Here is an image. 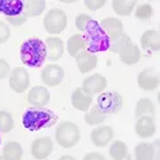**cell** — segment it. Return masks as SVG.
Wrapping results in <instances>:
<instances>
[{"label":"cell","instance_id":"cell-1","mask_svg":"<svg viewBox=\"0 0 160 160\" xmlns=\"http://www.w3.org/2000/svg\"><path fill=\"white\" fill-rule=\"evenodd\" d=\"M58 122V115L45 108H30L22 117V124L30 132H37L44 128H50Z\"/></svg>","mask_w":160,"mask_h":160},{"label":"cell","instance_id":"cell-2","mask_svg":"<svg viewBox=\"0 0 160 160\" xmlns=\"http://www.w3.org/2000/svg\"><path fill=\"white\" fill-rule=\"evenodd\" d=\"M19 54L24 65L31 68H40L44 65L45 59L48 58V49L42 40L32 37L21 45Z\"/></svg>","mask_w":160,"mask_h":160},{"label":"cell","instance_id":"cell-3","mask_svg":"<svg viewBox=\"0 0 160 160\" xmlns=\"http://www.w3.org/2000/svg\"><path fill=\"white\" fill-rule=\"evenodd\" d=\"M82 36L85 38L86 50L88 52L96 54V52L109 50L110 38L108 37V35L104 32V30L100 27V24H99L98 21L91 19L87 23Z\"/></svg>","mask_w":160,"mask_h":160},{"label":"cell","instance_id":"cell-4","mask_svg":"<svg viewBox=\"0 0 160 160\" xmlns=\"http://www.w3.org/2000/svg\"><path fill=\"white\" fill-rule=\"evenodd\" d=\"M81 138V132L73 122H62L55 131V140L64 149L76 146Z\"/></svg>","mask_w":160,"mask_h":160},{"label":"cell","instance_id":"cell-5","mask_svg":"<svg viewBox=\"0 0 160 160\" xmlns=\"http://www.w3.org/2000/svg\"><path fill=\"white\" fill-rule=\"evenodd\" d=\"M67 23H68V18H67L65 12L57 8L50 9L45 14L42 21L44 28L51 35L62 33L67 27Z\"/></svg>","mask_w":160,"mask_h":160},{"label":"cell","instance_id":"cell-6","mask_svg":"<svg viewBox=\"0 0 160 160\" xmlns=\"http://www.w3.org/2000/svg\"><path fill=\"white\" fill-rule=\"evenodd\" d=\"M99 109L108 117L117 114L118 112H121L123 106V99L118 92L110 91V92H100L98 96V104Z\"/></svg>","mask_w":160,"mask_h":160},{"label":"cell","instance_id":"cell-7","mask_svg":"<svg viewBox=\"0 0 160 160\" xmlns=\"http://www.w3.org/2000/svg\"><path fill=\"white\" fill-rule=\"evenodd\" d=\"M9 86L13 91L24 92L30 86V74L26 71L24 67H16L9 74Z\"/></svg>","mask_w":160,"mask_h":160},{"label":"cell","instance_id":"cell-8","mask_svg":"<svg viewBox=\"0 0 160 160\" xmlns=\"http://www.w3.org/2000/svg\"><path fill=\"white\" fill-rule=\"evenodd\" d=\"M41 81L49 86V87H55L58 86L64 78V71L60 65L58 64H49L40 73Z\"/></svg>","mask_w":160,"mask_h":160},{"label":"cell","instance_id":"cell-9","mask_svg":"<svg viewBox=\"0 0 160 160\" xmlns=\"http://www.w3.org/2000/svg\"><path fill=\"white\" fill-rule=\"evenodd\" d=\"M106 86H108V79H106L102 74H92V76H88L83 79L82 82V90L88 95H96V94H100L102 92Z\"/></svg>","mask_w":160,"mask_h":160},{"label":"cell","instance_id":"cell-10","mask_svg":"<svg viewBox=\"0 0 160 160\" xmlns=\"http://www.w3.org/2000/svg\"><path fill=\"white\" fill-rule=\"evenodd\" d=\"M137 83H138L140 88L143 91H154L158 88L160 79H159L158 73L152 68H148V69H143L138 73Z\"/></svg>","mask_w":160,"mask_h":160},{"label":"cell","instance_id":"cell-11","mask_svg":"<svg viewBox=\"0 0 160 160\" xmlns=\"http://www.w3.org/2000/svg\"><path fill=\"white\" fill-rule=\"evenodd\" d=\"M27 101L35 108H45L50 101V92L45 86H35L28 91Z\"/></svg>","mask_w":160,"mask_h":160},{"label":"cell","instance_id":"cell-12","mask_svg":"<svg viewBox=\"0 0 160 160\" xmlns=\"http://www.w3.org/2000/svg\"><path fill=\"white\" fill-rule=\"evenodd\" d=\"M52 152V141L49 137L36 138L31 143V154L37 160H44Z\"/></svg>","mask_w":160,"mask_h":160},{"label":"cell","instance_id":"cell-13","mask_svg":"<svg viewBox=\"0 0 160 160\" xmlns=\"http://www.w3.org/2000/svg\"><path fill=\"white\" fill-rule=\"evenodd\" d=\"M135 132L141 138H149V137L154 136V133L156 132L154 117L152 115H142V117L137 118V122L135 124Z\"/></svg>","mask_w":160,"mask_h":160},{"label":"cell","instance_id":"cell-14","mask_svg":"<svg viewBox=\"0 0 160 160\" xmlns=\"http://www.w3.org/2000/svg\"><path fill=\"white\" fill-rule=\"evenodd\" d=\"M113 136H114V132L112 127L100 126V127H96L95 129H92L90 138H91V142L95 146H98V148H105L112 141Z\"/></svg>","mask_w":160,"mask_h":160},{"label":"cell","instance_id":"cell-15","mask_svg":"<svg viewBox=\"0 0 160 160\" xmlns=\"http://www.w3.org/2000/svg\"><path fill=\"white\" fill-rule=\"evenodd\" d=\"M76 63L78 67V71L85 74L96 68L98 57L92 54V52H88L87 50H82L76 55Z\"/></svg>","mask_w":160,"mask_h":160},{"label":"cell","instance_id":"cell-16","mask_svg":"<svg viewBox=\"0 0 160 160\" xmlns=\"http://www.w3.org/2000/svg\"><path fill=\"white\" fill-rule=\"evenodd\" d=\"M99 24H100V27L104 30V32L108 35V37L110 38V41L115 40L117 37H119L124 32L123 31V23H122V21L117 19V18H113V17L102 19Z\"/></svg>","mask_w":160,"mask_h":160},{"label":"cell","instance_id":"cell-17","mask_svg":"<svg viewBox=\"0 0 160 160\" xmlns=\"http://www.w3.org/2000/svg\"><path fill=\"white\" fill-rule=\"evenodd\" d=\"M71 101H72L73 108H76L77 110L87 112L88 108L91 106V104H92V95L86 94L81 87H78L72 92Z\"/></svg>","mask_w":160,"mask_h":160},{"label":"cell","instance_id":"cell-18","mask_svg":"<svg viewBox=\"0 0 160 160\" xmlns=\"http://www.w3.org/2000/svg\"><path fill=\"white\" fill-rule=\"evenodd\" d=\"M45 45L48 49V58L50 60H59L64 52V42L63 40L57 37V36H51L45 40Z\"/></svg>","mask_w":160,"mask_h":160},{"label":"cell","instance_id":"cell-19","mask_svg":"<svg viewBox=\"0 0 160 160\" xmlns=\"http://www.w3.org/2000/svg\"><path fill=\"white\" fill-rule=\"evenodd\" d=\"M0 13L5 17L23 14V0H0Z\"/></svg>","mask_w":160,"mask_h":160},{"label":"cell","instance_id":"cell-20","mask_svg":"<svg viewBox=\"0 0 160 160\" xmlns=\"http://www.w3.org/2000/svg\"><path fill=\"white\" fill-rule=\"evenodd\" d=\"M141 46L145 50H160V33L155 30H149L141 36Z\"/></svg>","mask_w":160,"mask_h":160},{"label":"cell","instance_id":"cell-21","mask_svg":"<svg viewBox=\"0 0 160 160\" xmlns=\"http://www.w3.org/2000/svg\"><path fill=\"white\" fill-rule=\"evenodd\" d=\"M45 7V0H26V2H23V14L27 18L37 17L44 13Z\"/></svg>","mask_w":160,"mask_h":160},{"label":"cell","instance_id":"cell-22","mask_svg":"<svg viewBox=\"0 0 160 160\" xmlns=\"http://www.w3.org/2000/svg\"><path fill=\"white\" fill-rule=\"evenodd\" d=\"M119 59H121L122 63H124L127 65L137 64L138 60L141 59V50L137 45L131 44L119 54Z\"/></svg>","mask_w":160,"mask_h":160},{"label":"cell","instance_id":"cell-23","mask_svg":"<svg viewBox=\"0 0 160 160\" xmlns=\"http://www.w3.org/2000/svg\"><path fill=\"white\" fill-rule=\"evenodd\" d=\"M86 50V44H85V38L81 33H76L72 35L67 42V51L72 58H76V55L79 51Z\"/></svg>","mask_w":160,"mask_h":160},{"label":"cell","instance_id":"cell-24","mask_svg":"<svg viewBox=\"0 0 160 160\" xmlns=\"http://www.w3.org/2000/svg\"><path fill=\"white\" fill-rule=\"evenodd\" d=\"M23 156V150L22 146L16 142L10 141L4 145L3 149V156H0V159H7V160H19Z\"/></svg>","mask_w":160,"mask_h":160},{"label":"cell","instance_id":"cell-25","mask_svg":"<svg viewBox=\"0 0 160 160\" xmlns=\"http://www.w3.org/2000/svg\"><path fill=\"white\" fill-rule=\"evenodd\" d=\"M136 7L135 0H114L112 8L118 16H129Z\"/></svg>","mask_w":160,"mask_h":160},{"label":"cell","instance_id":"cell-26","mask_svg":"<svg viewBox=\"0 0 160 160\" xmlns=\"http://www.w3.org/2000/svg\"><path fill=\"white\" fill-rule=\"evenodd\" d=\"M109 154L112 156V159L114 160H124V159H129V154H128V148L127 145L121 141L117 140L112 143L110 149H109Z\"/></svg>","mask_w":160,"mask_h":160},{"label":"cell","instance_id":"cell-27","mask_svg":"<svg viewBox=\"0 0 160 160\" xmlns=\"http://www.w3.org/2000/svg\"><path fill=\"white\" fill-rule=\"evenodd\" d=\"M155 145L152 143H138L135 148V158L137 160H150L155 158Z\"/></svg>","mask_w":160,"mask_h":160},{"label":"cell","instance_id":"cell-28","mask_svg":"<svg viewBox=\"0 0 160 160\" xmlns=\"http://www.w3.org/2000/svg\"><path fill=\"white\" fill-rule=\"evenodd\" d=\"M155 113V105L152 101L148 98H142L137 101L136 109H135V117L140 118L142 115H154Z\"/></svg>","mask_w":160,"mask_h":160},{"label":"cell","instance_id":"cell-29","mask_svg":"<svg viewBox=\"0 0 160 160\" xmlns=\"http://www.w3.org/2000/svg\"><path fill=\"white\" fill-rule=\"evenodd\" d=\"M106 115L99 109V106L95 105L85 114V122L88 126H99L105 121Z\"/></svg>","mask_w":160,"mask_h":160},{"label":"cell","instance_id":"cell-30","mask_svg":"<svg viewBox=\"0 0 160 160\" xmlns=\"http://www.w3.org/2000/svg\"><path fill=\"white\" fill-rule=\"evenodd\" d=\"M132 44V40L129 37V35L127 33H122L119 37H117L115 40H113V41H110V46H109V50L112 52H114V54H121V52L128 46Z\"/></svg>","mask_w":160,"mask_h":160},{"label":"cell","instance_id":"cell-31","mask_svg":"<svg viewBox=\"0 0 160 160\" xmlns=\"http://www.w3.org/2000/svg\"><path fill=\"white\" fill-rule=\"evenodd\" d=\"M14 128V119L12 114L5 110H0V132L8 133Z\"/></svg>","mask_w":160,"mask_h":160},{"label":"cell","instance_id":"cell-32","mask_svg":"<svg viewBox=\"0 0 160 160\" xmlns=\"http://www.w3.org/2000/svg\"><path fill=\"white\" fill-rule=\"evenodd\" d=\"M152 14H154V9H152V7H151L150 4H142V5H140V7L136 9V12H135L136 18L142 19V21L150 19V18L152 17Z\"/></svg>","mask_w":160,"mask_h":160},{"label":"cell","instance_id":"cell-33","mask_svg":"<svg viewBox=\"0 0 160 160\" xmlns=\"http://www.w3.org/2000/svg\"><path fill=\"white\" fill-rule=\"evenodd\" d=\"M91 19H92V18H91L88 14H78V16L76 17V21H74L77 30H79L81 32H83L85 28H86V26H87V23H88Z\"/></svg>","mask_w":160,"mask_h":160},{"label":"cell","instance_id":"cell-34","mask_svg":"<svg viewBox=\"0 0 160 160\" xmlns=\"http://www.w3.org/2000/svg\"><path fill=\"white\" fill-rule=\"evenodd\" d=\"M10 37V28L4 22H0V45L5 44Z\"/></svg>","mask_w":160,"mask_h":160},{"label":"cell","instance_id":"cell-35","mask_svg":"<svg viewBox=\"0 0 160 160\" xmlns=\"http://www.w3.org/2000/svg\"><path fill=\"white\" fill-rule=\"evenodd\" d=\"M10 65L9 63L3 59V58H0V79H4L5 77H8L10 74Z\"/></svg>","mask_w":160,"mask_h":160},{"label":"cell","instance_id":"cell-36","mask_svg":"<svg viewBox=\"0 0 160 160\" xmlns=\"http://www.w3.org/2000/svg\"><path fill=\"white\" fill-rule=\"evenodd\" d=\"M83 4L90 9V10H98L105 5L104 0H85Z\"/></svg>","mask_w":160,"mask_h":160},{"label":"cell","instance_id":"cell-37","mask_svg":"<svg viewBox=\"0 0 160 160\" xmlns=\"http://www.w3.org/2000/svg\"><path fill=\"white\" fill-rule=\"evenodd\" d=\"M7 21L13 26H22L23 23L27 22V17L24 14H19L16 17H7Z\"/></svg>","mask_w":160,"mask_h":160},{"label":"cell","instance_id":"cell-38","mask_svg":"<svg viewBox=\"0 0 160 160\" xmlns=\"http://www.w3.org/2000/svg\"><path fill=\"white\" fill-rule=\"evenodd\" d=\"M83 159L85 160H104L105 156L101 155V154H99V152H90V154L85 155Z\"/></svg>","mask_w":160,"mask_h":160},{"label":"cell","instance_id":"cell-39","mask_svg":"<svg viewBox=\"0 0 160 160\" xmlns=\"http://www.w3.org/2000/svg\"><path fill=\"white\" fill-rule=\"evenodd\" d=\"M60 159H62V160H74V158H73V156H69V155H64V156H62Z\"/></svg>","mask_w":160,"mask_h":160},{"label":"cell","instance_id":"cell-40","mask_svg":"<svg viewBox=\"0 0 160 160\" xmlns=\"http://www.w3.org/2000/svg\"><path fill=\"white\" fill-rule=\"evenodd\" d=\"M0 133H2V132H0ZM0 145H2V135H0Z\"/></svg>","mask_w":160,"mask_h":160}]
</instances>
